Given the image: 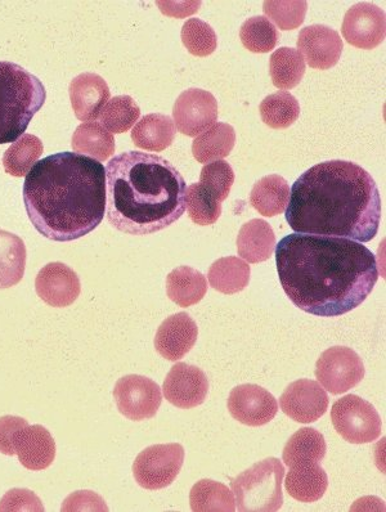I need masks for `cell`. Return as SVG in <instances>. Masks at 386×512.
I'll use <instances>...</instances> for the list:
<instances>
[{"label":"cell","instance_id":"d6a6232c","mask_svg":"<svg viewBox=\"0 0 386 512\" xmlns=\"http://www.w3.org/2000/svg\"><path fill=\"white\" fill-rule=\"evenodd\" d=\"M43 151V143L38 137L24 134L4 154V170L12 177H25L31 168L38 163Z\"/></svg>","mask_w":386,"mask_h":512},{"label":"cell","instance_id":"7c38bea8","mask_svg":"<svg viewBox=\"0 0 386 512\" xmlns=\"http://www.w3.org/2000/svg\"><path fill=\"white\" fill-rule=\"evenodd\" d=\"M341 34L350 46L371 51L385 40V12L372 3H358L345 13Z\"/></svg>","mask_w":386,"mask_h":512},{"label":"cell","instance_id":"277c9868","mask_svg":"<svg viewBox=\"0 0 386 512\" xmlns=\"http://www.w3.org/2000/svg\"><path fill=\"white\" fill-rule=\"evenodd\" d=\"M106 217L130 236L163 231L186 211V181L164 157L128 151L106 166Z\"/></svg>","mask_w":386,"mask_h":512},{"label":"cell","instance_id":"5bb4252c","mask_svg":"<svg viewBox=\"0 0 386 512\" xmlns=\"http://www.w3.org/2000/svg\"><path fill=\"white\" fill-rule=\"evenodd\" d=\"M282 412L300 424L320 420L329 408V395L317 381L302 379L287 386L280 398Z\"/></svg>","mask_w":386,"mask_h":512},{"label":"cell","instance_id":"52a82bcc","mask_svg":"<svg viewBox=\"0 0 386 512\" xmlns=\"http://www.w3.org/2000/svg\"><path fill=\"white\" fill-rule=\"evenodd\" d=\"M331 420L341 438L352 444L375 442L383 429L376 408L354 394L345 395L334 403Z\"/></svg>","mask_w":386,"mask_h":512},{"label":"cell","instance_id":"ffe728a7","mask_svg":"<svg viewBox=\"0 0 386 512\" xmlns=\"http://www.w3.org/2000/svg\"><path fill=\"white\" fill-rule=\"evenodd\" d=\"M70 101L76 118L94 121L110 101V88L100 75L85 73L70 83Z\"/></svg>","mask_w":386,"mask_h":512},{"label":"cell","instance_id":"ac0fdd59","mask_svg":"<svg viewBox=\"0 0 386 512\" xmlns=\"http://www.w3.org/2000/svg\"><path fill=\"white\" fill-rule=\"evenodd\" d=\"M199 327L186 312L173 314L161 323L155 336V349L161 357L177 362L195 347Z\"/></svg>","mask_w":386,"mask_h":512},{"label":"cell","instance_id":"ba28073f","mask_svg":"<svg viewBox=\"0 0 386 512\" xmlns=\"http://www.w3.org/2000/svg\"><path fill=\"white\" fill-rule=\"evenodd\" d=\"M183 446L178 443L156 444L139 453L133 464L134 479L139 487L157 491L169 487L181 473L184 464Z\"/></svg>","mask_w":386,"mask_h":512},{"label":"cell","instance_id":"9a60e30c","mask_svg":"<svg viewBox=\"0 0 386 512\" xmlns=\"http://www.w3.org/2000/svg\"><path fill=\"white\" fill-rule=\"evenodd\" d=\"M166 401L182 410H191L205 402L209 393V380L199 367L177 363L164 381Z\"/></svg>","mask_w":386,"mask_h":512},{"label":"cell","instance_id":"3957f363","mask_svg":"<svg viewBox=\"0 0 386 512\" xmlns=\"http://www.w3.org/2000/svg\"><path fill=\"white\" fill-rule=\"evenodd\" d=\"M24 202L40 235L56 242L79 240L105 217L106 168L76 152L48 156L26 175Z\"/></svg>","mask_w":386,"mask_h":512},{"label":"cell","instance_id":"44dd1931","mask_svg":"<svg viewBox=\"0 0 386 512\" xmlns=\"http://www.w3.org/2000/svg\"><path fill=\"white\" fill-rule=\"evenodd\" d=\"M287 493L294 500L304 503L320 501L329 488V476L321 462H308L290 467L286 476Z\"/></svg>","mask_w":386,"mask_h":512},{"label":"cell","instance_id":"836d02e7","mask_svg":"<svg viewBox=\"0 0 386 512\" xmlns=\"http://www.w3.org/2000/svg\"><path fill=\"white\" fill-rule=\"evenodd\" d=\"M260 118L272 129H287L300 116L298 100L289 92H277L260 103Z\"/></svg>","mask_w":386,"mask_h":512},{"label":"cell","instance_id":"f35d334b","mask_svg":"<svg viewBox=\"0 0 386 512\" xmlns=\"http://www.w3.org/2000/svg\"><path fill=\"white\" fill-rule=\"evenodd\" d=\"M233 183H235V173L227 161H213V163L206 164L201 170V186L219 202H223L230 196Z\"/></svg>","mask_w":386,"mask_h":512},{"label":"cell","instance_id":"f1b7e54d","mask_svg":"<svg viewBox=\"0 0 386 512\" xmlns=\"http://www.w3.org/2000/svg\"><path fill=\"white\" fill-rule=\"evenodd\" d=\"M327 446L325 437L314 428H303L286 443L282 460L286 466L321 462L326 456Z\"/></svg>","mask_w":386,"mask_h":512},{"label":"cell","instance_id":"6da1fadb","mask_svg":"<svg viewBox=\"0 0 386 512\" xmlns=\"http://www.w3.org/2000/svg\"><path fill=\"white\" fill-rule=\"evenodd\" d=\"M276 263L291 302L318 317L352 312L379 280L376 256L349 238L293 233L278 242Z\"/></svg>","mask_w":386,"mask_h":512},{"label":"cell","instance_id":"8992f818","mask_svg":"<svg viewBox=\"0 0 386 512\" xmlns=\"http://www.w3.org/2000/svg\"><path fill=\"white\" fill-rule=\"evenodd\" d=\"M285 467L275 457L257 462L236 479H232L237 510L245 512H275L284 503L282 482Z\"/></svg>","mask_w":386,"mask_h":512},{"label":"cell","instance_id":"d590c367","mask_svg":"<svg viewBox=\"0 0 386 512\" xmlns=\"http://www.w3.org/2000/svg\"><path fill=\"white\" fill-rule=\"evenodd\" d=\"M240 39L244 47L253 53H268L280 42L276 26L264 16L246 20L240 29Z\"/></svg>","mask_w":386,"mask_h":512},{"label":"cell","instance_id":"30bf717a","mask_svg":"<svg viewBox=\"0 0 386 512\" xmlns=\"http://www.w3.org/2000/svg\"><path fill=\"white\" fill-rule=\"evenodd\" d=\"M114 398L121 415L132 421L152 419L163 402L160 386L141 375L121 377L115 385Z\"/></svg>","mask_w":386,"mask_h":512},{"label":"cell","instance_id":"1f68e13d","mask_svg":"<svg viewBox=\"0 0 386 512\" xmlns=\"http://www.w3.org/2000/svg\"><path fill=\"white\" fill-rule=\"evenodd\" d=\"M269 73L276 88L290 91L303 80L304 58L298 49L282 47L271 56Z\"/></svg>","mask_w":386,"mask_h":512},{"label":"cell","instance_id":"4fadbf2b","mask_svg":"<svg viewBox=\"0 0 386 512\" xmlns=\"http://www.w3.org/2000/svg\"><path fill=\"white\" fill-rule=\"evenodd\" d=\"M228 410L233 419L241 424L253 426L267 425L275 419L278 402L267 389L254 384L236 386L228 398Z\"/></svg>","mask_w":386,"mask_h":512},{"label":"cell","instance_id":"4dcf8cb0","mask_svg":"<svg viewBox=\"0 0 386 512\" xmlns=\"http://www.w3.org/2000/svg\"><path fill=\"white\" fill-rule=\"evenodd\" d=\"M191 510L196 512L236 511L235 494L227 485L203 479L190 492Z\"/></svg>","mask_w":386,"mask_h":512},{"label":"cell","instance_id":"d4e9b609","mask_svg":"<svg viewBox=\"0 0 386 512\" xmlns=\"http://www.w3.org/2000/svg\"><path fill=\"white\" fill-rule=\"evenodd\" d=\"M175 132L177 129L170 116L150 114L138 121L132 132V141L141 150L161 152L172 146Z\"/></svg>","mask_w":386,"mask_h":512},{"label":"cell","instance_id":"8fae6325","mask_svg":"<svg viewBox=\"0 0 386 512\" xmlns=\"http://www.w3.org/2000/svg\"><path fill=\"white\" fill-rule=\"evenodd\" d=\"M173 118L175 128L184 136H200L217 123V98L204 89H187L174 103Z\"/></svg>","mask_w":386,"mask_h":512},{"label":"cell","instance_id":"b9f144b4","mask_svg":"<svg viewBox=\"0 0 386 512\" xmlns=\"http://www.w3.org/2000/svg\"><path fill=\"white\" fill-rule=\"evenodd\" d=\"M28 425V421L22 419V417H0V453L6 456L16 455V435L21 429L26 428Z\"/></svg>","mask_w":386,"mask_h":512},{"label":"cell","instance_id":"603a6c76","mask_svg":"<svg viewBox=\"0 0 386 512\" xmlns=\"http://www.w3.org/2000/svg\"><path fill=\"white\" fill-rule=\"evenodd\" d=\"M208 281L203 273L191 267L175 268L166 277V293L181 308L200 303L208 293Z\"/></svg>","mask_w":386,"mask_h":512},{"label":"cell","instance_id":"83f0119b","mask_svg":"<svg viewBox=\"0 0 386 512\" xmlns=\"http://www.w3.org/2000/svg\"><path fill=\"white\" fill-rule=\"evenodd\" d=\"M250 267L244 259L227 256L217 260L209 269L210 286L219 293L233 295L241 293L250 282Z\"/></svg>","mask_w":386,"mask_h":512},{"label":"cell","instance_id":"7402d4cb","mask_svg":"<svg viewBox=\"0 0 386 512\" xmlns=\"http://www.w3.org/2000/svg\"><path fill=\"white\" fill-rule=\"evenodd\" d=\"M276 249V236L263 219H253L241 227L237 236V250L246 263L266 262Z\"/></svg>","mask_w":386,"mask_h":512},{"label":"cell","instance_id":"2e32d148","mask_svg":"<svg viewBox=\"0 0 386 512\" xmlns=\"http://www.w3.org/2000/svg\"><path fill=\"white\" fill-rule=\"evenodd\" d=\"M343 48L338 31L326 25L307 26L298 37V51L312 69L329 70L338 65Z\"/></svg>","mask_w":386,"mask_h":512},{"label":"cell","instance_id":"f546056e","mask_svg":"<svg viewBox=\"0 0 386 512\" xmlns=\"http://www.w3.org/2000/svg\"><path fill=\"white\" fill-rule=\"evenodd\" d=\"M71 146L76 154H87L97 161L109 160L115 154V138L100 123H85L76 128Z\"/></svg>","mask_w":386,"mask_h":512},{"label":"cell","instance_id":"9c48e42d","mask_svg":"<svg viewBox=\"0 0 386 512\" xmlns=\"http://www.w3.org/2000/svg\"><path fill=\"white\" fill-rule=\"evenodd\" d=\"M361 357L348 347H332L321 354L316 365L318 383L327 392L338 395L347 393L365 377Z\"/></svg>","mask_w":386,"mask_h":512},{"label":"cell","instance_id":"4316f807","mask_svg":"<svg viewBox=\"0 0 386 512\" xmlns=\"http://www.w3.org/2000/svg\"><path fill=\"white\" fill-rule=\"evenodd\" d=\"M26 246L21 237L0 229V290L16 286L24 278Z\"/></svg>","mask_w":386,"mask_h":512},{"label":"cell","instance_id":"e575fe53","mask_svg":"<svg viewBox=\"0 0 386 512\" xmlns=\"http://www.w3.org/2000/svg\"><path fill=\"white\" fill-rule=\"evenodd\" d=\"M139 116L141 110L132 97L118 96L106 103L98 119L102 127L111 134H121L132 129Z\"/></svg>","mask_w":386,"mask_h":512},{"label":"cell","instance_id":"cb8c5ba5","mask_svg":"<svg viewBox=\"0 0 386 512\" xmlns=\"http://www.w3.org/2000/svg\"><path fill=\"white\" fill-rule=\"evenodd\" d=\"M290 200V187L281 175L272 174L254 184L250 204L263 217L272 218L286 211Z\"/></svg>","mask_w":386,"mask_h":512},{"label":"cell","instance_id":"e0dca14e","mask_svg":"<svg viewBox=\"0 0 386 512\" xmlns=\"http://www.w3.org/2000/svg\"><path fill=\"white\" fill-rule=\"evenodd\" d=\"M35 289L44 303L53 308H66L76 302L82 293L78 275L64 263H49L40 269Z\"/></svg>","mask_w":386,"mask_h":512},{"label":"cell","instance_id":"60d3db41","mask_svg":"<svg viewBox=\"0 0 386 512\" xmlns=\"http://www.w3.org/2000/svg\"><path fill=\"white\" fill-rule=\"evenodd\" d=\"M44 507L33 492L12 489L0 502V511H43Z\"/></svg>","mask_w":386,"mask_h":512},{"label":"cell","instance_id":"ab89813d","mask_svg":"<svg viewBox=\"0 0 386 512\" xmlns=\"http://www.w3.org/2000/svg\"><path fill=\"white\" fill-rule=\"evenodd\" d=\"M307 2H264L263 11L281 30H295L303 25L307 15Z\"/></svg>","mask_w":386,"mask_h":512},{"label":"cell","instance_id":"74e56055","mask_svg":"<svg viewBox=\"0 0 386 512\" xmlns=\"http://www.w3.org/2000/svg\"><path fill=\"white\" fill-rule=\"evenodd\" d=\"M183 46L191 55L206 57L218 48V37L212 26L200 19H191L183 25L181 33Z\"/></svg>","mask_w":386,"mask_h":512},{"label":"cell","instance_id":"5b68a950","mask_svg":"<svg viewBox=\"0 0 386 512\" xmlns=\"http://www.w3.org/2000/svg\"><path fill=\"white\" fill-rule=\"evenodd\" d=\"M46 100V87L37 76L13 62L0 61V145L24 136Z\"/></svg>","mask_w":386,"mask_h":512},{"label":"cell","instance_id":"7a4b0ae2","mask_svg":"<svg viewBox=\"0 0 386 512\" xmlns=\"http://www.w3.org/2000/svg\"><path fill=\"white\" fill-rule=\"evenodd\" d=\"M381 199L372 175L358 164L330 160L307 170L291 188L286 222L302 235L374 240Z\"/></svg>","mask_w":386,"mask_h":512},{"label":"cell","instance_id":"8d00e7d4","mask_svg":"<svg viewBox=\"0 0 386 512\" xmlns=\"http://www.w3.org/2000/svg\"><path fill=\"white\" fill-rule=\"evenodd\" d=\"M184 201L188 215L197 226H213L221 218L222 202L210 195L200 183L191 184L187 188Z\"/></svg>","mask_w":386,"mask_h":512},{"label":"cell","instance_id":"d6986e66","mask_svg":"<svg viewBox=\"0 0 386 512\" xmlns=\"http://www.w3.org/2000/svg\"><path fill=\"white\" fill-rule=\"evenodd\" d=\"M15 451L21 465L31 471L48 469L56 458V442L42 425L26 426L17 433Z\"/></svg>","mask_w":386,"mask_h":512},{"label":"cell","instance_id":"484cf974","mask_svg":"<svg viewBox=\"0 0 386 512\" xmlns=\"http://www.w3.org/2000/svg\"><path fill=\"white\" fill-rule=\"evenodd\" d=\"M236 143V132L230 124L215 123L192 143L193 157L201 164L213 163L230 156Z\"/></svg>","mask_w":386,"mask_h":512}]
</instances>
